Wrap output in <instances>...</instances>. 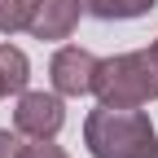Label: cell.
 Segmentation results:
<instances>
[{
	"label": "cell",
	"instance_id": "277c9868",
	"mask_svg": "<svg viewBox=\"0 0 158 158\" xmlns=\"http://www.w3.org/2000/svg\"><path fill=\"white\" fill-rule=\"evenodd\" d=\"M97 62H101V57H92L88 48L62 44L53 53V62H48L53 92H62V97H88L92 92V79H97Z\"/></svg>",
	"mask_w": 158,
	"mask_h": 158
},
{
	"label": "cell",
	"instance_id": "9c48e42d",
	"mask_svg": "<svg viewBox=\"0 0 158 158\" xmlns=\"http://www.w3.org/2000/svg\"><path fill=\"white\" fill-rule=\"evenodd\" d=\"M18 158H70V154L62 145H53V141H31V145L18 149Z\"/></svg>",
	"mask_w": 158,
	"mask_h": 158
},
{
	"label": "cell",
	"instance_id": "30bf717a",
	"mask_svg": "<svg viewBox=\"0 0 158 158\" xmlns=\"http://www.w3.org/2000/svg\"><path fill=\"white\" fill-rule=\"evenodd\" d=\"M18 149H22V145H18V136L0 127V158H18Z\"/></svg>",
	"mask_w": 158,
	"mask_h": 158
},
{
	"label": "cell",
	"instance_id": "6da1fadb",
	"mask_svg": "<svg viewBox=\"0 0 158 158\" xmlns=\"http://www.w3.org/2000/svg\"><path fill=\"white\" fill-rule=\"evenodd\" d=\"M84 145L92 158H158V132L141 106H97L84 118Z\"/></svg>",
	"mask_w": 158,
	"mask_h": 158
},
{
	"label": "cell",
	"instance_id": "3957f363",
	"mask_svg": "<svg viewBox=\"0 0 158 158\" xmlns=\"http://www.w3.org/2000/svg\"><path fill=\"white\" fill-rule=\"evenodd\" d=\"M66 123V106L62 92H18V110H13V132L27 141H53Z\"/></svg>",
	"mask_w": 158,
	"mask_h": 158
},
{
	"label": "cell",
	"instance_id": "7a4b0ae2",
	"mask_svg": "<svg viewBox=\"0 0 158 158\" xmlns=\"http://www.w3.org/2000/svg\"><path fill=\"white\" fill-rule=\"evenodd\" d=\"M92 97L101 106H114V110L158 101V57L149 48H136V53H118V57L97 62Z\"/></svg>",
	"mask_w": 158,
	"mask_h": 158
},
{
	"label": "cell",
	"instance_id": "8fae6325",
	"mask_svg": "<svg viewBox=\"0 0 158 158\" xmlns=\"http://www.w3.org/2000/svg\"><path fill=\"white\" fill-rule=\"evenodd\" d=\"M0 97H9V88H5V75H0Z\"/></svg>",
	"mask_w": 158,
	"mask_h": 158
},
{
	"label": "cell",
	"instance_id": "5b68a950",
	"mask_svg": "<svg viewBox=\"0 0 158 158\" xmlns=\"http://www.w3.org/2000/svg\"><path fill=\"white\" fill-rule=\"evenodd\" d=\"M79 13H84V0H40L35 5V18H31V40H70L75 27H79Z\"/></svg>",
	"mask_w": 158,
	"mask_h": 158
},
{
	"label": "cell",
	"instance_id": "8992f818",
	"mask_svg": "<svg viewBox=\"0 0 158 158\" xmlns=\"http://www.w3.org/2000/svg\"><path fill=\"white\" fill-rule=\"evenodd\" d=\"M154 0H84V13L101 18V22H127V18H145Z\"/></svg>",
	"mask_w": 158,
	"mask_h": 158
},
{
	"label": "cell",
	"instance_id": "7c38bea8",
	"mask_svg": "<svg viewBox=\"0 0 158 158\" xmlns=\"http://www.w3.org/2000/svg\"><path fill=\"white\" fill-rule=\"evenodd\" d=\"M149 53H154V57H158V40H154V44H149Z\"/></svg>",
	"mask_w": 158,
	"mask_h": 158
},
{
	"label": "cell",
	"instance_id": "52a82bcc",
	"mask_svg": "<svg viewBox=\"0 0 158 158\" xmlns=\"http://www.w3.org/2000/svg\"><path fill=\"white\" fill-rule=\"evenodd\" d=\"M0 75H5V88L18 97V92H27V79H31V62H27V53L18 48V44H0Z\"/></svg>",
	"mask_w": 158,
	"mask_h": 158
},
{
	"label": "cell",
	"instance_id": "ba28073f",
	"mask_svg": "<svg viewBox=\"0 0 158 158\" xmlns=\"http://www.w3.org/2000/svg\"><path fill=\"white\" fill-rule=\"evenodd\" d=\"M40 0H0V35H18L31 27Z\"/></svg>",
	"mask_w": 158,
	"mask_h": 158
}]
</instances>
